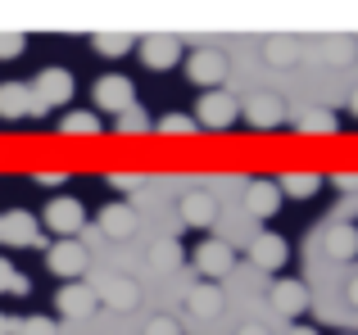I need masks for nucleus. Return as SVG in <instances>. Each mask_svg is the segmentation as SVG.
I'll return each instance as SVG.
<instances>
[{"mask_svg": "<svg viewBox=\"0 0 358 335\" xmlns=\"http://www.w3.org/2000/svg\"><path fill=\"white\" fill-rule=\"evenodd\" d=\"M236 118H241V100H236V96H227L222 87L204 91V96L195 100V123L209 127V132H227Z\"/></svg>", "mask_w": 358, "mask_h": 335, "instance_id": "f257e3e1", "label": "nucleus"}, {"mask_svg": "<svg viewBox=\"0 0 358 335\" xmlns=\"http://www.w3.org/2000/svg\"><path fill=\"white\" fill-rule=\"evenodd\" d=\"M87 263H91L87 245H78L73 236H59L50 249H45V267H50L55 276H64V281H78V276L87 272Z\"/></svg>", "mask_w": 358, "mask_h": 335, "instance_id": "f03ea898", "label": "nucleus"}, {"mask_svg": "<svg viewBox=\"0 0 358 335\" xmlns=\"http://www.w3.org/2000/svg\"><path fill=\"white\" fill-rule=\"evenodd\" d=\"M241 114H245V123H250V127L272 132V127L286 123V100H281L277 91H254V96L241 105Z\"/></svg>", "mask_w": 358, "mask_h": 335, "instance_id": "7ed1b4c3", "label": "nucleus"}, {"mask_svg": "<svg viewBox=\"0 0 358 335\" xmlns=\"http://www.w3.org/2000/svg\"><path fill=\"white\" fill-rule=\"evenodd\" d=\"M41 218L55 236H78V231L87 227V209H82V200H73V195H55Z\"/></svg>", "mask_w": 358, "mask_h": 335, "instance_id": "20e7f679", "label": "nucleus"}, {"mask_svg": "<svg viewBox=\"0 0 358 335\" xmlns=\"http://www.w3.org/2000/svg\"><path fill=\"white\" fill-rule=\"evenodd\" d=\"M186 73H191V82H200L204 91H213V87H222V82H227V54L213 50V45L191 50V54H186Z\"/></svg>", "mask_w": 358, "mask_h": 335, "instance_id": "39448f33", "label": "nucleus"}, {"mask_svg": "<svg viewBox=\"0 0 358 335\" xmlns=\"http://www.w3.org/2000/svg\"><path fill=\"white\" fill-rule=\"evenodd\" d=\"M250 258H254V267H259V272H268V276L286 272V258H290L286 236H277V231H259V236L250 240Z\"/></svg>", "mask_w": 358, "mask_h": 335, "instance_id": "423d86ee", "label": "nucleus"}, {"mask_svg": "<svg viewBox=\"0 0 358 335\" xmlns=\"http://www.w3.org/2000/svg\"><path fill=\"white\" fill-rule=\"evenodd\" d=\"M268 304H272V308H277L286 322L304 318V313H308V290H304V281H295V276H277V281H272V290H268Z\"/></svg>", "mask_w": 358, "mask_h": 335, "instance_id": "0eeeda50", "label": "nucleus"}, {"mask_svg": "<svg viewBox=\"0 0 358 335\" xmlns=\"http://www.w3.org/2000/svg\"><path fill=\"white\" fill-rule=\"evenodd\" d=\"M231 267H236V254H231L227 240H204V245L195 249V272H200L204 281H222Z\"/></svg>", "mask_w": 358, "mask_h": 335, "instance_id": "6e6552de", "label": "nucleus"}, {"mask_svg": "<svg viewBox=\"0 0 358 335\" xmlns=\"http://www.w3.org/2000/svg\"><path fill=\"white\" fill-rule=\"evenodd\" d=\"M0 240H5V245H18V249H36L41 245V227H36V218L27 209H9L5 218H0Z\"/></svg>", "mask_w": 358, "mask_h": 335, "instance_id": "1a4fd4ad", "label": "nucleus"}, {"mask_svg": "<svg viewBox=\"0 0 358 335\" xmlns=\"http://www.w3.org/2000/svg\"><path fill=\"white\" fill-rule=\"evenodd\" d=\"M281 186H277V177H254L250 186H245V213L250 218H272V213L281 209Z\"/></svg>", "mask_w": 358, "mask_h": 335, "instance_id": "9d476101", "label": "nucleus"}, {"mask_svg": "<svg viewBox=\"0 0 358 335\" xmlns=\"http://www.w3.org/2000/svg\"><path fill=\"white\" fill-rule=\"evenodd\" d=\"M27 114H32V118L45 114V105L36 100V91L23 87V82H5V87H0V118L14 123V118H27Z\"/></svg>", "mask_w": 358, "mask_h": 335, "instance_id": "9b49d317", "label": "nucleus"}, {"mask_svg": "<svg viewBox=\"0 0 358 335\" xmlns=\"http://www.w3.org/2000/svg\"><path fill=\"white\" fill-rule=\"evenodd\" d=\"M96 105L105 109V114H122V109H131L136 105V87H131L127 77H100L96 82Z\"/></svg>", "mask_w": 358, "mask_h": 335, "instance_id": "f8f14e48", "label": "nucleus"}, {"mask_svg": "<svg viewBox=\"0 0 358 335\" xmlns=\"http://www.w3.org/2000/svg\"><path fill=\"white\" fill-rule=\"evenodd\" d=\"M55 308H59L64 318H91V313L100 308V295L91 290V285H82V281H69L59 295H55Z\"/></svg>", "mask_w": 358, "mask_h": 335, "instance_id": "ddd939ff", "label": "nucleus"}, {"mask_svg": "<svg viewBox=\"0 0 358 335\" xmlns=\"http://www.w3.org/2000/svg\"><path fill=\"white\" fill-rule=\"evenodd\" d=\"M177 213L186 218V227H213L218 222V200H213V191H186L177 200Z\"/></svg>", "mask_w": 358, "mask_h": 335, "instance_id": "4468645a", "label": "nucleus"}, {"mask_svg": "<svg viewBox=\"0 0 358 335\" xmlns=\"http://www.w3.org/2000/svg\"><path fill=\"white\" fill-rule=\"evenodd\" d=\"M177 59H182V41L177 36H145L141 41V64L145 68L164 73V68H177Z\"/></svg>", "mask_w": 358, "mask_h": 335, "instance_id": "2eb2a0df", "label": "nucleus"}, {"mask_svg": "<svg viewBox=\"0 0 358 335\" xmlns=\"http://www.w3.org/2000/svg\"><path fill=\"white\" fill-rule=\"evenodd\" d=\"M100 304L105 308H114V313H131V308H141V285L131 281V276H109L105 285H100Z\"/></svg>", "mask_w": 358, "mask_h": 335, "instance_id": "dca6fc26", "label": "nucleus"}, {"mask_svg": "<svg viewBox=\"0 0 358 335\" xmlns=\"http://www.w3.org/2000/svg\"><path fill=\"white\" fill-rule=\"evenodd\" d=\"M322 249L336 258V263L358 258V227H354V222H331V227L322 231Z\"/></svg>", "mask_w": 358, "mask_h": 335, "instance_id": "f3484780", "label": "nucleus"}, {"mask_svg": "<svg viewBox=\"0 0 358 335\" xmlns=\"http://www.w3.org/2000/svg\"><path fill=\"white\" fill-rule=\"evenodd\" d=\"M32 91H36V100H41L45 109H50V105H69V100H73V77L64 68H45V73H36Z\"/></svg>", "mask_w": 358, "mask_h": 335, "instance_id": "a211bd4d", "label": "nucleus"}, {"mask_svg": "<svg viewBox=\"0 0 358 335\" xmlns=\"http://www.w3.org/2000/svg\"><path fill=\"white\" fill-rule=\"evenodd\" d=\"M100 231H105L109 240H127L131 231H136V209L131 204H105V213H100Z\"/></svg>", "mask_w": 358, "mask_h": 335, "instance_id": "6ab92c4d", "label": "nucleus"}, {"mask_svg": "<svg viewBox=\"0 0 358 335\" xmlns=\"http://www.w3.org/2000/svg\"><path fill=\"white\" fill-rule=\"evenodd\" d=\"M186 308H191L195 318H218L222 313V290L213 281H200L191 295H186Z\"/></svg>", "mask_w": 358, "mask_h": 335, "instance_id": "aec40b11", "label": "nucleus"}, {"mask_svg": "<svg viewBox=\"0 0 358 335\" xmlns=\"http://www.w3.org/2000/svg\"><path fill=\"white\" fill-rule=\"evenodd\" d=\"M277 186L286 200H313L322 191V172H286V177H277Z\"/></svg>", "mask_w": 358, "mask_h": 335, "instance_id": "412c9836", "label": "nucleus"}, {"mask_svg": "<svg viewBox=\"0 0 358 335\" xmlns=\"http://www.w3.org/2000/svg\"><path fill=\"white\" fill-rule=\"evenodd\" d=\"M322 59L331 64V68L358 64V36H322Z\"/></svg>", "mask_w": 358, "mask_h": 335, "instance_id": "4be33fe9", "label": "nucleus"}, {"mask_svg": "<svg viewBox=\"0 0 358 335\" xmlns=\"http://www.w3.org/2000/svg\"><path fill=\"white\" fill-rule=\"evenodd\" d=\"M263 59H268L272 68H290V64L299 59V41L295 36H268V41H263Z\"/></svg>", "mask_w": 358, "mask_h": 335, "instance_id": "5701e85b", "label": "nucleus"}, {"mask_svg": "<svg viewBox=\"0 0 358 335\" xmlns=\"http://www.w3.org/2000/svg\"><path fill=\"white\" fill-rule=\"evenodd\" d=\"M59 132H64V136H96V132H100V114H87V109H78V114H64Z\"/></svg>", "mask_w": 358, "mask_h": 335, "instance_id": "b1692460", "label": "nucleus"}, {"mask_svg": "<svg viewBox=\"0 0 358 335\" xmlns=\"http://www.w3.org/2000/svg\"><path fill=\"white\" fill-rule=\"evenodd\" d=\"M177 263H182V245H177V240H155V249H150V267H155V272H173Z\"/></svg>", "mask_w": 358, "mask_h": 335, "instance_id": "393cba45", "label": "nucleus"}, {"mask_svg": "<svg viewBox=\"0 0 358 335\" xmlns=\"http://www.w3.org/2000/svg\"><path fill=\"white\" fill-rule=\"evenodd\" d=\"M114 118H118L114 127H118L122 136H145V132H150V118H145V109H136V105H131V109H122V114H114Z\"/></svg>", "mask_w": 358, "mask_h": 335, "instance_id": "a878e982", "label": "nucleus"}, {"mask_svg": "<svg viewBox=\"0 0 358 335\" xmlns=\"http://www.w3.org/2000/svg\"><path fill=\"white\" fill-rule=\"evenodd\" d=\"M91 50L105 54V59H118V54L136 50V41H131V36H91Z\"/></svg>", "mask_w": 358, "mask_h": 335, "instance_id": "bb28decb", "label": "nucleus"}, {"mask_svg": "<svg viewBox=\"0 0 358 335\" xmlns=\"http://www.w3.org/2000/svg\"><path fill=\"white\" fill-rule=\"evenodd\" d=\"M299 132H336V114H327V109H313V114H304V118H299Z\"/></svg>", "mask_w": 358, "mask_h": 335, "instance_id": "cd10ccee", "label": "nucleus"}, {"mask_svg": "<svg viewBox=\"0 0 358 335\" xmlns=\"http://www.w3.org/2000/svg\"><path fill=\"white\" fill-rule=\"evenodd\" d=\"M14 335H59V327H55V318H41V313H32V318H23L14 327Z\"/></svg>", "mask_w": 358, "mask_h": 335, "instance_id": "c85d7f7f", "label": "nucleus"}, {"mask_svg": "<svg viewBox=\"0 0 358 335\" xmlns=\"http://www.w3.org/2000/svg\"><path fill=\"white\" fill-rule=\"evenodd\" d=\"M195 118L191 114H168V118H159V132H168V136H191L195 132Z\"/></svg>", "mask_w": 358, "mask_h": 335, "instance_id": "c756f323", "label": "nucleus"}, {"mask_svg": "<svg viewBox=\"0 0 358 335\" xmlns=\"http://www.w3.org/2000/svg\"><path fill=\"white\" fill-rule=\"evenodd\" d=\"M105 181L114 186V191H122V195H136L141 186H145V177H141V172H109Z\"/></svg>", "mask_w": 358, "mask_h": 335, "instance_id": "7c9ffc66", "label": "nucleus"}, {"mask_svg": "<svg viewBox=\"0 0 358 335\" xmlns=\"http://www.w3.org/2000/svg\"><path fill=\"white\" fill-rule=\"evenodd\" d=\"M27 50V41L18 32H0V59H18Z\"/></svg>", "mask_w": 358, "mask_h": 335, "instance_id": "2f4dec72", "label": "nucleus"}, {"mask_svg": "<svg viewBox=\"0 0 358 335\" xmlns=\"http://www.w3.org/2000/svg\"><path fill=\"white\" fill-rule=\"evenodd\" d=\"M145 335H182V327H177V318H164V313H159V318L145 322Z\"/></svg>", "mask_w": 358, "mask_h": 335, "instance_id": "473e14b6", "label": "nucleus"}, {"mask_svg": "<svg viewBox=\"0 0 358 335\" xmlns=\"http://www.w3.org/2000/svg\"><path fill=\"white\" fill-rule=\"evenodd\" d=\"M331 181H336V186H341V191H345V195H358V172H336V177H331Z\"/></svg>", "mask_w": 358, "mask_h": 335, "instance_id": "72a5a7b5", "label": "nucleus"}, {"mask_svg": "<svg viewBox=\"0 0 358 335\" xmlns=\"http://www.w3.org/2000/svg\"><path fill=\"white\" fill-rule=\"evenodd\" d=\"M9 281H14V263H9V258L0 254V295L9 290Z\"/></svg>", "mask_w": 358, "mask_h": 335, "instance_id": "f704fd0d", "label": "nucleus"}, {"mask_svg": "<svg viewBox=\"0 0 358 335\" xmlns=\"http://www.w3.org/2000/svg\"><path fill=\"white\" fill-rule=\"evenodd\" d=\"M27 290H32V281H27L23 272H14V281H9V290H5V295H27Z\"/></svg>", "mask_w": 358, "mask_h": 335, "instance_id": "c9c22d12", "label": "nucleus"}, {"mask_svg": "<svg viewBox=\"0 0 358 335\" xmlns=\"http://www.w3.org/2000/svg\"><path fill=\"white\" fill-rule=\"evenodd\" d=\"M32 181H41V186H59V181H69V177H64V172H36Z\"/></svg>", "mask_w": 358, "mask_h": 335, "instance_id": "e433bc0d", "label": "nucleus"}, {"mask_svg": "<svg viewBox=\"0 0 358 335\" xmlns=\"http://www.w3.org/2000/svg\"><path fill=\"white\" fill-rule=\"evenodd\" d=\"M236 335H272V331L259 327V322H245V327H236Z\"/></svg>", "mask_w": 358, "mask_h": 335, "instance_id": "4c0bfd02", "label": "nucleus"}, {"mask_svg": "<svg viewBox=\"0 0 358 335\" xmlns=\"http://www.w3.org/2000/svg\"><path fill=\"white\" fill-rule=\"evenodd\" d=\"M345 299H350L354 308H358V276H350V285H345Z\"/></svg>", "mask_w": 358, "mask_h": 335, "instance_id": "58836bf2", "label": "nucleus"}, {"mask_svg": "<svg viewBox=\"0 0 358 335\" xmlns=\"http://www.w3.org/2000/svg\"><path fill=\"white\" fill-rule=\"evenodd\" d=\"M0 335H14V322H9L5 313H0Z\"/></svg>", "mask_w": 358, "mask_h": 335, "instance_id": "ea45409f", "label": "nucleus"}, {"mask_svg": "<svg viewBox=\"0 0 358 335\" xmlns=\"http://www.w3.org/2000/svg\"><path fill=\"white\" fill-rule=\"evenodd\" d=\"M286 335H317V331H313V327H290Z\"/></svg>", "mask_w": 358, "mask_h": 335, "instance_id": "a19ab883", "label": "nucleus"}, {"mask_svg": "<svg viewBox=\"0 0 358 335\" xmlns=\"http://www.w3.org/2000/svg\"><path fill=\"white\" fill-rule=\"evenodd\" d=\"M350 109H354V114H358V87H354V96H350Z\"/></svg>", "mask_w": 358, "mask_h": 335, "instance_id": "79ce46f5", "label": "nucleus"}]
</instances>
